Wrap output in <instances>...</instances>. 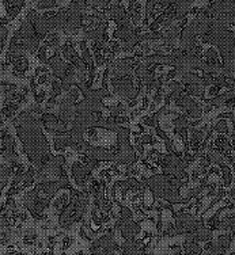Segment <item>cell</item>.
Listing matches in <instances>:
<instances>
[]
</instances>
